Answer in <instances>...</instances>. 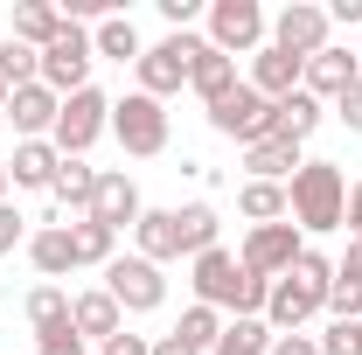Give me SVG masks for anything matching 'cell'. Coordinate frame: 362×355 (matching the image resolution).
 Wrapping results in <instances>:
<instances>
[{"instance_id": "cell-41", "label": "cell", "mask_w": 362, "mask_h": 355, "mask_svg": "<svg viewBox=\"0 0 362 355\" xmlns=\"http://www.w3.org/2000/svg\"><path fill=\"white\" fill-rule=\"evenodd\" d=\"M341 230H349V237H362V181L349 188V216H341Z\"/></svg>"}, {"instance_id": "cell-18", "label": "cell", "mask_w": 362, "mask_h": 355, "mask_svg": "<svg viewBox=\"0 0 362 355\" xmlns=\"http://www.w3.org/2000/svg\"><path fill=\"white\" fill-rule=\"evenodd\" d=\"M70 327H77L84 342H112V334L126 327V313H119V300L98 286V293H77V300H70Z\"/></svg>"}, {"instance_id": "cell-1", "label": "cell", "mask_w": 362, "mask_h": 355, "mask_svg": "<svg viewBox=\"0 0 362 355\" xmlns=\"http://www.w3.org/2000/svg\"><path fill=\"white\" fill-rule=\"evenodd\" d=\"M327 286H334V258L300 251V265L286 272V279H272V293H265V327H272V334H300V327L327 307Z\"/></svg>"}, {"instance_id": "cell-33", "label": "cell", "mask_w": 362, "mask_h": 355, "mask_svg": "<svg viewBox=\"0 0 362 355\" xmlns=\"http://www.w3.org/2000/svg\"><path fill=\"white\" fill-rule=\"evenodd\" d=\"M327 313H334V320H362V286H349V279L334 272V286H327Z\"/></svg>"}, {"instance_id": "cell-10", "label": "cell", "mask_w": 362, "mask_h": 355, "mask_svg": "<svg viewBox=\"0 0 362 355\" xmlns=\"http://www.w3.org/2000/svg\"><path fill=\"white\" fill-rule=\"evenodd\" d=\"M209 126L223 139H237V146H258V139H272V98H258L251 84H237L230 98L209 105Z\"/></svg>"}, {"instance_id": "cell-36", "label": "cell", "mask_w": 362, "mask_h": 355, "mask_svg": "<svg viewBox=\"0 0 362 355\" xmlns=\"http://www.w3.org/2000/svg\"><path fill=\"white\" fill-rule=\"evenodd\" d=\"M14 244H28V223L14 216V202H0V258H7Z\"/></svg>"}, {"instance_id": "cell-37", "label": "cell", "mask_w": 362, "mask_h": 355, "mask_svg": "<svg viewBox=\"0 0 362 355\" xmlns=\"http://www.w3.org/2000/svg\"><path fill=\"white\" fill-rule=\"evenodd\" d=\"M35 355H84V334H77V327H63V334H42V342H35Z\"/></svg>"}, {"instance_id": "cell-24", "label": "cell", "mask_w": 362, "mask_h": 355, "mask_svg": "<svg viewBox=\"0 0 362 355\" xmlns=\"http://www.w3.org/2000/svg\"><path fill=\"white\" fill-rule=\"evenodd\" d=\"M49 195H56V209H77V216H90V195H98V168H84V161H63Z\"/></svg>"}, {"instance_id": "cell-38", "label": "cell", "mask_w": 362, "mask_h": 355, "mask_svg": "<svg viewBox=\"0 0 362 355\" xmlns=\"http://www.w3.org/2000/svg\"><path fill=\"white\" fill-rule=\"evenodd\" d=\"M272 355H320L314 334H272Z\"/></svg>"}, {"instance_id": "cell-43", "label": "cell", "mask_w": 362, "mask_h": 355, "mask_svg": "<svg viewBox=\"0 0 362 355\" xmlns=\"http://www.w3.org/2000/svg\"><path fill=\"white\" fill-rule=\"evenodd\" d=\"M327 21H362V0H334V7H327Z\"/></svg>"}, {"instance_id": "cell-32", "label": "cell", "mask_w": 362, "mask_h": 355, "mask_svg": "<svg viewBox=\"0 0 362 355\" xmlns=\"http://www.w3.org/2000/svg\"><path fill=\"white\" fill-rule=\"evenodd\" d=\"M175 334H181L195 355H209V349H216V334H223V313H216V307H188V313L175 320Z\"/></svg>"}, {"instance_id": "cell-44", "label": "cell", "mask_w": 362, "mask_h": 355, "mask_svg": "<svg viewBox=\"0 0 362 355\" xmlns=\"http://www.w3.org/2000/svg\"><path fill=\"white\" fill-rule=\"evenodd\" d=\"M0 202H7V168H0Z\"/></svg>"}, {"instance_id": "cell-40", "label": "cell", "mask_w": 362, "mask_h": 355, "mask_svg": "<svg viewBox=\"0 0 362 355\" xmlns=\"http://www.w3.org/2000/svg\"><path fill=\"white\" fill-rule=\"evenodd\" d=\"M334 272H341V279H349V286H362V237H349V251H341V258H334Z\"/></svg>"}, {"instance_id": "cell-17", "label": "cell", "mask_w": 362, "mask_h": 355, "mask_svg": "<svg viewBox=\"0 0 362 355\" xmlns=\"http://www.w3.org/2000/svg\"><path fill=\"white\" fill-rule=\"evenodd\" d=\"M133 237H139V258H153V265H175L181 258V216L175 209H139Z\"/></svg>"}, {"instance_id": "cell-15", "label": "cell", "mask_w": 362, "mask_h": 355, "mask_svg": "<svg viewBox=\"0 0 362 355\" xmlns=\"http://www.w3.org/2000/svg\"><path fill=\"white\" fill-rule=\"evenodd\" d=\"M300 70H307V63H300V56H286V49H258V56H251V77H244V84L258 91V98H272V105H279V98H293V91H300Z\"/></svg>"}, {"instance_id": "cell-13", "label": "cell", "mask_w": 362, "mask_h": 355, "mask_svg": "<svg viewBox=\"0 0 362 355\" xmlns=\"http://www.w3.org/2000/svg\"><path fill=\"white\" fill-rule=\"evenodd\" d=\"M362 77V56H349V49H320V56H307V70H300V91H307V98H320V105H334V98H341V91L356 84Z\"/></svg>"}, {"instance_id": "cell-6", "label": "cell", "mask_w": 362, "mask_h": 355, "mask_svg": "<svg viewBox=\"0 0 362 355\" xmlns=\"http://www.w3.org/2000/svg\"><path fill=\"white\" fill-rule=\"evenodd\" d=\"M272 42V21L258 0H216L209 7V49H223V56H258Z\"/></svg>"}, {"instance_id": "cell-31", "label": "cell", "mask_w": 362, "mask_h": 355, "mask_svg": "<svg viewBox=\"0 0 362 355\" xmlns=\"http://www.w3.org/2000/svg\"><path fill=\"white\" fill-rule=\"evenodd\" d=\"M0 84H7V91L42 84V56H35V49H21L14 35H7V42H0Z\"/></svg>"}, {"instance_id": "cell-39", "label": "cell", "mask_w": 362, "mask_h": 355, "mask_svg": "<svg viewBox=\"0 0 362 355\" xmlns=\"http://www.w3.org/2000/svg\"><path fill=\"white\" fill-rule=\"evenodd\" d=\"M105 355H153V342H146V334H126V327H119V334L105 342Z\"/></svg>"}, {"instance_id": "cell-5", "label": "cell", "mask_w": 362, "mask_h": 355, "mask_svg": "<svg viewBox=\"0 0 362 355\" xmlns=\"http://www.w3.org/2000/svg\"><path fill=\"white\" fill-rule=\"evenodd\" d=\"M90 63H98L90 28L84 21H63V35L42 49V84L56 91V98H77V91H90Z\"/></svg>"}, {"instance_id": "cell-2", "label": "cell", "mask_w": 362, "mask_h": 355, "mask_svg": "<svg viewBox=\"0 0 362 355\" xmlns=\"http://www.w3.org/2000/svg\"><path fill=\"white\" fill-rule=\"evenodd\" d=\"M286 209L300 230H341L349 216V181L334 161H300V175L286 181Z\"/></svg>"}, {"instance_id": "cell-23", "label": "cell", "mask_w": 362, "mask_h": 355, "mask_svg": "<svg viewBox=\"0 0 362 355\" xmlns=\"http://www.w3.org/2000/svg\"><path fill=\"white\" fill-rule=\"evenodd\" d=\"M28 258H35V272H42V279H63V272H77L70 223H49V230H35V237H28Z\"/></svg>"}, {"instance_id": "cell-35", "label": "cell", "mask_w": 362, "mask_h": 355, "mask_svg": "<svg viewBox=\"0 0 362 355\" xmlns=\"http://www.w3.org/2000/svg\"><path fill=\"white\" fill-rule=\"evenodd\" d=\"M334 119H341L349 133H362V77H356L349 91H341V98H334Z\"/></svg>"}, {"instance_id": "cell-45", "label": "cell", "mask_w": 362, "mask_h": 355, "mask_svg": "<svg viewBox=\"0 0 362 355\" xmlns=\"http://www.w3.org/2000/svg\"><path fill=\"white\" fill-rule=\"evenodd\" d=\"M0 112H7V84H0Z\"/></svg>"}, {"instance_id": "cell-3", "label": "cell", "mask_w": 362, "mask_h": 355, "mask_svg": "<svg viewBox=\"0 0 362 355\" xmlns=\"http://www.w3.org/2000/svg\"><path fill=\"white\" fill-rule=\"evenodd\" d=\"M98 133H112V98H105V91H77V98H63L49 146H56L63 161H84L90 146H98Z\"/></svg>"}, {"instance_id": "cell-26", "label": "cell", "mask_w": 362, "mask_h": 355, "mask_svg": "<svg viewBox=\"0 0 362 355\" xmlns=\"http://www.w3.org/2000/svg\"><path fill=\"white\" fill-rule=\"evenodd\" d=\"M28 327H35V342H42V334H63V327H70V293H63V286H35V293H28Z\"/></svg>"}, {"instance_id": "cell-21", "label": "cell", "mask_w": 362, "mask_h": 355, "mask_svg": "<svg viewBox=\"0 0 362 355\" xmlns=\"http://www.w3.org/2000/svg\"><path fill=\"white\" fill-rule=\"evenodd\" d=\"M244 175L286 188V181L300 175V146H293V139H258V146H244Z\"/></svg>"}, {"instance_id": "cell-25", "label": "cell", "mask_w": 362, "mask_h": 355, "mask_svg": "<svg viewBox=\"0 0 362 355\" xmlns=\"http://www.w3.org/2000/svg\"><path fill=\"white\" fill-rule=\"evenodd\" d=\"M237 209L251 216V230H258V223H286V216H293L279 181H244V188H237Z\"/></svg>"}, {"instance_id": "cell-19", "label": "cell", "mask_w": 362, "mask_h": 355, "mask_svg": "<svg viewBox=\"0 0 362 355\" xmlns=\"http://www.w3.org/2000/svg\"><path fill=\"white\" fill-rule=\"evenodd\" d=\"M63 21H70L63 7H49V0H21V7H14V42L42 56V49L56 42V35H63Z\"/></svg>"}, {"instance_id": "cell-9", "label": "cell", "mask_w": 362, "mask_h": 355, "mask_svg": "<svg viewBox=\"0 0 362 355\" xmlns=\"http://www.w3.org/2000/svg\"><path fill=\"white\" fill-rule=\"evenodd\" d=\"M300 223H258L251 237H244V251H237V265L258 272V279H286V272L300 265Z\"/></svg>"}, {"instance_id": "cell-29", "label": "cell", "mask_w": 362, "mask_h": 355, "mask_svg": "<svg viewBox=\"0 0 362 355\" xmlns=\"http://www.w3.org/2000/svg\"><path fill=\"white\" fill-rule=\"evenodd\" d=\"M175 216H181V258L216 251V209H209V202H188V209H175Z\"/></svg>"}, {"instance_id": "cell-12", "label": "cell", "mask_w": 362, "mask_h": 355, "mask_svg": "<svg viewBox=\"0 0 362 355\" xmlns=\"http://www.w3.org/2000/svg\"><path fill=\"white\" fill-rule=\"evenodd\" d=\"M90 223H105L112 237L139 223V188L126 168H98V195H90Z\"/></svg>"}, {"instance_id": "cell-27", "label": "cell", "mask_w": 362, "mask_h": 355, "mask_svg": "<svg viewBox=\"0 0 362 355\" xmlns=\"http://www.w3.org/2000/svg\"><path fill=\"white\" fill-rule=\"evenodd\" d=\"M70 251H77V265H112V258H119V237H112L105 223L77 216L70 223Z\"/></svg>"}, {"instance_id": "cell-7", "label": "cell", "mask_w": 362, "mask_h": 355, "mask_svg": "<svg viewBox=\"0 0 362 355\" xmlns=\"http://www.w3.org/2000/svg\"><path fill=\"white\" fill-rule=\"evenodd\" d=\"M195 49H202V35H168V42H153V49H139V91L146 98H175L181 84H188V63H195Z\"/></svg>"}, {"instance_id": "cell-22", "label": "cell", "mask_w": 362, "mask_h": 355, "mask_svg": "<svg viewBox=\"0 0 362 355\" xmlns=\"http://www.w3.org/2000/svg\"><path fill=\"white\" fill-rule=\"evenodd\" d=\"M56 168H63V153H56L49 139H21L7 181H14V188H56Z\"/></svg>"}, {"instance_id": "cell-20", "label": "cell", "mask_w": 362, "mask_h": 355, "mask_svg": "<svg viewBox=\"0 0 362 355\" xmlns=\"http://www.w3.org/2000/svg\"><path fill=\"white\" fill-rule=\"evenodd\" d=\"M320 119H327V112H320V98L293 91V98H279V105H272V139H293V146H300V139L320 133Z\"/></svg>"}, {"instance_id": "cell-28", "label": "cell", "mask_w": 362, "mask_h": 355, "mask_svg": "<svg viewBox=\"0 0 362 355\" xmlns=\"http://www.w3.org/2000/svg\"><path fill=\"white\" fill-rule=\"evenodd\" d=\"M90 49H98V56H119V63H139V28L126 14H105V21L90 28Z\"/></svg>"}, {"instance_id": "cell-14", "label": "cell", "mask_w": 362, "mask_h": 355, "mask_svg": "<svg viewBox=\"0 0 362 355\" xmlns=\"http://www.w3.org/2000/svg\"><path fill=\"white\" fill-rule=\"evenodd\" d=\"M56 112H63V98H56L49 84L7 91V119H14V133H21V139H49V133H56Z\"/></svg>"}, {"instance_id": "cell-30", "label": "cell", "mask_w": 362, "mask_h": 355, "mask_svg": "<svg viewBox=\"0 0 362 355\" xmlns=\"http://www.w3.org/2000/svg\"><path fill=\"white\" fill-rule=\"evenodd\" d=\"M209 355H272V327L265 320H223V334H216Z\"/></svg>"}, {"instance_id": "cell-11", "label": "cell", "mask_w": 362, "mask_h": 355, "mask_svg": "<svg viewBox=\"0 0 362 355\" xmlns=\"http://www.w3.org/2000/svg\"><path fill=\"white\" fill-rule=\"evenodd\" d=\"M327 35H334V21H327V7H314V0H293V7L272 14V49H286V56H300V63L320 56Z\"/></svg>"}, {"instance_id": "cell-42", "label": "cell", "mask_w": 362, "mask_h": 355, "mask_svg": "<svg viewBox=\"0 0 362 355\" xmlns=\"http://www.w3.org/2000/svg\"><path fill=\"white\" fill-rule=\"evenodd\" d=\"M153 355H195V349H188L181 334H153Z\"/></svg>"}, {"instance_id": "cell-8", "label": "cell", "mask_w": 362, "mask_h": 355, "mask_svg": "<svg viewBox=\"0 0 362 355\" xmlns=\"http://www.w3.org/2000/svg\"><path fill=\"white\" fill-rule=\"evenodd\" d=\"M105 293L119 300V313H153L160 300H168V279H160V265L153 258H112L105 265Z\"/></svg>"}, {"instance_id": "cell-4", "label": "cell", "mask_w": 362, "mask_h": 355, "mask_svg": "<svg viewBox=\"0 0 362 355\" xmlns=\"http://www.w3.org/2000/svg\"><path fill=\"white\" fill-rule=\"evenodd\" d=\"M112 133H119V146H126L133 161L168 153V105L146 98V91H126V98L112 105Z\"/></svg>"}, {"instance_id": "cell-34", "label": "cell", "mask_w": 362, "mask_h": 355, "mask_svg": "<svg viewBox=\"0 0 362 355\" xmlns=\"http://www.w3.org/2000/svg\"><path fill=\"white\" fill-rule=\"evenodd\" d=\"M320 355H362V320H334L320 334Z\"/></svg>"}, {"instance_id": "cell-16", "label": "cell", "mask_w": 362, "mask_h": 355, "mask_svg": "<svg viewBox=\"0 0 362 355\" xmlns=\"http://www.w3.org/2000/svg\"><path fill=\"white\" fill-rule=\"evenodd\" d=\"M244 84L237 77V56H223V49H195V63H188V91H202V105H216V98H230V91Z\"/></svg>"}]
</instances>
